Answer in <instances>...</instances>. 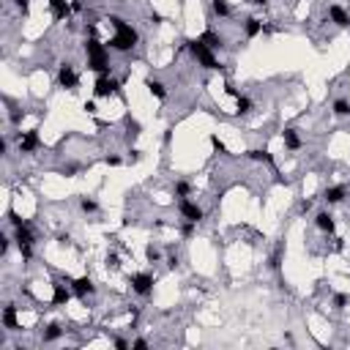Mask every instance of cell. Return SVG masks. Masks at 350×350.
<instances>
[{
    "label": "cell",
    "instance_id": "e575fe53",
    "mask_svg": "<svg viewBox=\"0 0 350 350\" xmlns=\"http://www.w3.org/2000/svg\"><path fill=\"white\" fill-rule=\"evenodd\" d=\"M14 6H17L22 14H27V6H31V0H14Z\"/></svg>",
    "mask_w": 350,
    "mask_h": 350
},
{
    "label": "cell",
    "instance_id": "6da1fadb",
    "mask_svg": "<svg viewBox=\"0 0 350 350\" xmlns=\"http://www.w3.org/2000/svg\"><path fill=\"white\" fill-rule=\"evenodd\" d=\"M109 25L115 27V36L107 41V47L115 49V52H129V49L137 44V31L131 25H126L121 17H109Z\"/></svg>",
    "mask_w": 350,
    "mask_h": 350
},
{
    "label": "cell",
    "instance_id": "30bf717a",
    "mask_svg": "<svg viewBox=\"0 0 350 350\" xmlns=\"http://www.w3.org/2000/svg\"><path fill=\"white\" fill-rule=\"evenodd\" d=\"M0 320H3V328H6V331H17V328H19V315H17V306H14V304H9V306H6V309H3V317H0Z\"/></svg>",
    "mask_w": 350,
    "mask_h": 350
},
{
    "label": "cell",
    "instance_id": "8d00e7d4",
    "mask_svg": "<svg viewBox=\"0 0 350 350\" xmlns=\"http://www.w3.org/2000/svg\"><path fill=\"white\" fill-rule=\"evenodd\" d=\"M131 347H134V350H145V347H148V342H145V339H134V342H131Z\"/></svg>",
    "mask_w": 350,
    "mask_h": 350
},
{
    "label": "cell",
    "instance_id": "ba28073f",
    "mask_svg": "<svg viewBox=\"0 0 350 350\" xmlns=\"http://www.w3.org/2000/svg\"><path fill=\"white\" fill-rule=\"evenodd\" d=\"M71 290H74L77 298H88V296L96 293V284L91 282V276H79V279L71 282Z\"/></svg>",
    "mask_w": 350,
    "mask_h": 350
},
{
    "label": "cell",
    "instance_id": "60d3db41",
    "mask_svg": "<svg viewBox=\"0 0 350 350\" xmlns=\"http://www.w3.org/2000/svg\"><path fill=\"white\" fill-rule=\"evenodd\" d=\"M246 3H252V6H266L268 0H246Z\"/></svg>",
    "mask_w": 350,
    "mask_h": 350
},
{
    "label": "cell",
    "instance_id": "b9f144b4",
    "mask_svg": "<svg viewBox=\"0 0 350 350\" xmlns=\"http://www.w3.org/2000/svg\"><path fill=\"white\" fill-rule=\"evenodd\" d=\"M347 6H350V0H347Z\"/></svg>",
    "mask_w": 350,
    "mask_h": 350
},
{
    "label": "cell",
    "instance_id": "4dcf8cb0",
    "mask_svg": "<svg viewBox=\"0 0 350 350\" xmlns=\"http://www.w3.org/2000/svg\"><path fill=\"white\" fill-rule=\"evenodd\" d=\"M211 145H214V151H216V153H227V145L219 140L216 134H211Z\"/></svg>",
    "mask_w": 350,
    "mask_h": 350
},
{
    "label": "cell",
    "instance_id": "52a82bcc",
    "mask_svg": "<svg viewBox=\"0 0 350 350\" xmlns=\"http://www.w3.org/2000/svg\"><path fill=\"white\" fill-rule=\"evenodd\" d=\"M131 290L137 296H151L153 293V276L151 274H134L131 276Z\"/></svg>",
    "mask_w": 350,
    "mask_h": 350
},
{
    "label": "cell",
    "instance_id": "5bb4252c",
    "mask_svg": "<svg viewBox=\"0 0 350 350\" xmlns=\"http://www.w3.org/2000/svg\"><path fill=\"white\" fill-rule=\"evenodd\" d=\"M345 186H328L326 192H323V200L328 202V206H337V202H342L345 200Z\"/></svg>",
    "mask_w": 350,
    "mask_h": 350
},
{
    "label": "cell",
    "instance_id": "e0dca14e",
    "mask_svg": "<svg viewBox=\"0 0 350 350\" xmlns=\"http://www.w3.org/2000/svg\"><path fill=\"white\" fill-rule=\"evenodd\" d=\"M14 241H17V246L19 244H33V230H31V224H19L17 232H14Z\"/></svg>",
    "mask_w": 350,
    "mask_h": 350
},
{
    "label": "cell",
    "instance_id": "3957f363",
    "mask_svg": "<svg viewBox=\"0 0 350 350\" xmlns=\"http://www.w3.org/2000/svg\"><path fill=\"white\" fill-rule=\"evenodd\" d=\"M178 211H181V216H184L186 222H197V224L202 222V216H206V214H202V208L197 206V202H192L189 197H181V200H178Z\"/></svg>",
    "mask_w": 350,
    "mask_h": 350
},
{
    "label": "cell",
    "instance_id": "f546056e",
    "mask_svg": "<svg viewBox=\"0 0 350 350\" xmlns=\"http://www.w3.org/2000/svg\"><path fill=\"white\" fill-rule=\"evenodd\" d=\"M194 227H197V222H184V224H181V236H184V238H192V236H194Z\"/></svg>",
    "mask_w": 350,
    "mask_h": 350
},
{
    "label": "cell",
    "instance_id": "d6a6232c",
    "mask_svg": "<svg viewBox=\"0 0 350 350\" xmlns=\"http://www.w3.org/2000/svg\"><path fill=\"white\" fill-rule=\"evenodd\" d=\"M9 222L14 224V227H19V224H25V222H22V216L17 214V211H9Z\"/></svg>",
    "mask_w": 350,
    "mask_h": 350
},
{
    "label": "cell",
    "instance_id": "2e32d148",
    "mask_svg": "<svg viewBox=\"0 0 350 350\" xmlns=\"http://www.w3.org/2000/svg\"><path fill=\"white\" fill-rule=\"evenodd\" d=\"M47 3H49V9H52L55 19H66L71 14V6L66 3V0H47Z\"/></svg>",
    "mask_w": 350,
    "mask_h": 350
},
{
    "label": "cell",
    "instance_id": "cb8c5ba5",
    "mask_svg": "<svg viewBox=\"0 0 350 350\" xmlns=\"http://www.w3.org/2000/svg\"><path fill=\"white\" fill-rule=\"evenodd\" d=\"M137 137H140V123L131 121V118H126V142L131 145V142L137 140Z\"/></svg>",
    "mask_w": 350,
    "mask_h": 350
},
{
    "label": "cell",
    "instance_id": "277c9868",
    "mask_svg": "<svg viewBox=\"0 0 350 350\" xmlns=\"http://www.w3.org/2000/svg\"><path fill=\"white\" fill-rule=\"evenodd\" d=\"M93 93H96L99 99L115 96V93L121 96V85H118V79H112V77H99L96 85H93Z\"/></svg>",
    "mask_w": 350,
    "mask_h": 350
},
{
    "label": "cell",
    "instance_id": "1f68e13d",
    "mask_svg": "<svg viewBox=\"0 0 350 350\" xmlns=\"http://www.w3.org/2000/svg\"><path fill=\"white\" fill-rule=\"evenodd\" d=\"M350 304V298L345 296V293H337L334 296V306H337V309H342V306H347Z\"/></svg>",
    "mask_w": 350,
    "mask_h": 350
},
{
    "label": "cell",
    "instance_id": "603a6c76",
    "mask_svg": "<svg viewBox=\"0 0 350 350\" xmlns=\"http://www.w3.org/2000/svg\"><path fill=\"white\" fill-rule=\"evenodd\" d=\"M211 9H214L216 17H230V11H232L227 0H211Z\"/></svg>",
    "mask_w": 350,
    "mask_h": 350
},
{
    "label": "cell",
    "instance_id": "f1b7e54d",
    "mask_svg": "<svg viewBox=\"0 0 350 350\" xmlns=\"http://www.w3.org/2000/svg\"><path fill=\"white\" fill-rule=\"evenodd\" d=\"M145 257H148V262H159L162 260V252L156 246H145Z\"/></svg>",
    "mask_w": 350,
    "mask_h": 350
},
{
    "label": "cell",
    "instance_id": "9c48e42d",
    "mask_svg": "<svg viewBox=\"0 0 350 350\" xmlns=\"http://www.w3.org/2000/svg\"><path fill=\"white\" fill-rule=\"evenodd\" d=\"M85 55L88 57H107V47L96 39V36H88L85 39Z\"/></svg>",
    "mask_w": 350,
    "mask_h": 350
},
{
    "label": "cell",
    "instance_id": "8fae6325",
    "mask_svg": "<svg viewBox=\"0 0 350 350\" xmlns=\"http://www.w3.org/2000/svg\"><path fill=\"white\" fill-rule=\"evenodd\" d=\"M315 224L320 232H326V236H331L334 230H337V222H334V216L328 214V211H320V214L315 216Z\"/></svg>",
    "mask_w": 350,
    "mask_h": 350
},
{
    "label": "cell",
    "instance_id": "ab89813d",
    "mask_svg": "<svg viewBox=\"0 0 350 350\" xmlns=\"http://www.w3.org/2000/svg\"><path fill=\"white\" fill-rule=\"evenodd\" d=\"M107 268H118V257L115 254H107Z\"/></svg>",
    "mask_w": 350,
    "mask_h": 350
},
{
    "label": "cell",
    "instance_id": "8992f818",
    "mask_svg": "<svg viewBox=\"0 0 350 350\" xmlns=\"http://www.w3.org/2000/svg\"><path fill=\"white\" fill-rule=\"evenodd\" d=\"M17 148H19V153H33V151H39V148H41V137H39V131H22Z\"/></svg>",
    "mask_w": 350,
    "mask_h": 350
},
{
    "label": "cell",
    "instance_id": "836d02e7",
    "mask_svg": "<svg viewBox=\"0 0 350 350\" xmlns=\"http://www.w3.org/2000/svg\"><path fill=\"white\" fill-rule=\"evenodd\" d=\"M112 345L118 347V350H126V347H131V342H126V339H121V337H115V339H112Z\"/></svg>",
    "mask_w": 350,
    "mask_h": 350
},
{
    "label": "cell",
    "instance_id": "7c38bea8",
    "mask_svg": "<svg viewBox=\"0 0 350 350\" xmlns=\"http://www.w3.org/2000/svg\"><path fill=\"white\" fill-rule=\"evenodd\" d=\"M71 293H74V290H69V287H63V284H52V304L55 306H66L71 301Z\"/></svg>",
    "mask_w": 350,
    "mask_h": 350
},
{
    "label": "cell",
    "instance_id": "d4e9b609",
    "mask_svg": "<svg viewBox=\"0 0 350 350\" xmlns=\"http://www.w3.org/2000/svg\"><path fill=\"white\" fill-rule=\"evenodd\" d=\"M236 107H238V109H236L238 115H249L254 104H252V99H249V96H238V99H236Z\"/></svg>",
    "mask_w": 350,
    "mask_h": 350
},
{
    "label": "cell",
    "instance_id": "9a60e30c",
    "mask_svg": "<svg viewBox=\"0 0 350 350\" xmlns=\"http://www.w3.org/2000/svg\"><path fill=\"white\" fill-rule=\"evenodd\" d=\"M282 140H284V148H287V151H298V148H301V137H298L296 129H284L282 131Z\"/></svg>",
    "mask_w": 350,
    "mask_h": 350
},
{
    "label": "cell",
    "instance_id": "44dd1931",
    "mask_svg": "<svg viewBox=\"0 0 350 350\" xmlns=\"http://www.w3.org/2000/svg\"><path fill=\"white\" fill-rule=\"evenodd\" d=\"M145 88L151 91V96L167 99V88H164V82H159V79H145Z\"/></svg>",
    "mask_w": 350,
    "mask_h": 350
},
{
    "label": "cell",
    "instance_id": "ffe728a7",
    "mask_svg": "<svg viewBox=\"0 0 350 350\" xmlns=\"http://www.w3.org/2000/svg\"><path fill=\"white\" fill-rule=\"evenodd\" d=\"M200 39L206 41L211 49H222V47H224V36H219V33H214V31H206Z\"/></svg>",
    "mask_w": 350,
    "mask_h": 350
},
{
    "label": "cell",
    "instance_id": "7a4b0ae2",
    "mask_svg": "<svg viewBox=\"0 0 350 350\" xmlns=\"http://www.w3.org/2000/svg\"><path fill=\"white\" fill-rule=\"evenodd\" d=\"M189 52H192V57L202 66V69H208V71H219V69H222V63L216 61L214 49H211L202 39H192V41H189Z\"/></svg>",
    "mask_w": 350,
    "mask_h": 350
},
{
    "label": "cell",
    "instance_id": "83f0119b",
    "mask_svg": "<svg viewBox=\"0 0 350 350\" xmlns=\"http://www.w3.org/2000/svg\"><path fill=\"white\" fill-rule=\"evenodd\" d=\"M192 194V184H189V181H178V184H175V197H189Z\"/></svg>",
    "mask_w": 350,
    "mask_h": 350
},
{
    "label": "cell",
    "instance_id": "4fadbf2b",
    "mask_svg": "<svg viewBox=\"0 0 350 350\" xmlns=\"http://www.w3.org/2000/svg\"><path fill=\"white\" fill-rule=\"evenodd\" d=\"M328 17H331L334 25H339V27H350V14L342 9V6H331V9H328Z\"/></svg>",
    "mask_w": 350,
    "mask_h": 350
},
{
    "label": "cell",
    "instance_id": "74e56055",
    "mask_svg": "<svg viewBox=\"0 0 350 350\" xmlns=\"http://www.w3.org/2000/svg\"><path fill=\"white\" fill-rule=\"evenodd\" d=\"M104 162H107V167H118L121 164V156H107Z\"/></svg>",
    "mask_w": 350,
    "mask_h": 350
},
{
    "label": "cell",
    "instance_id": "d6986e66",
    "mask_svg": "<svg viewBox=\"0 0 350 350\" xmlns=\"http://www.w3.org/2000/svg\"><path fill=\"white\" fill-rule=\"evenodd\" d=\"M246 156L252 159V162H262V164H274V156L268 153L266 148H252V151H246Z\"/></svg>",
    "mask_w": 350,
    "mask_h": 350
},
{
    "label": "cell",
    "instance_id": "ac0fdd59",
    "mask_svg": "<svg viewBox=\"0 0 350 350\" xmlns=\"http://www.w3.org/2000/svg\"><path fill=\"white\" fill-rule=\"evenodd\" d=\"M61 337H63V328H61V323H49V326L41 331V339H44V342H57Z\"/></svg>",
    "mask_w": 350,
    "mask_h": 350
},
{
    "label": "cell",
    "instance_id": "f35d334b",
    "mask_svg": "<svg viewBox=\"0 0 350 350\" xmlns=\"http://www.w3.org/2000/svg\"><path fill=\"white\" fill-rule=\"evenodd\" d=\"M129 162H131V164L140 162V151H137V148H131V151H129Z\"/></svg>",
    "mask_w": 350,
    "mask_h": 350
},
{
    "label": "cell",
    "instance_id": "484cf974",
    "mask_svg": "<svg viewBox=\"0 0 350 350\" xmlns=\"http://www.w3.org/2000/svg\"><path fill=\"white\" fill-rule=\"evenodd\" d=\"M334 115L347 118V115H350V101L347 99H337V101H334Z\"/></svg>",
    "mask_w": 350,
    "mask_h": 350
},
{
    "label": "cell",
    "instance_id": "7402d4cb",
    "mask_svg": "<svg viewBox=\"0 0 350 350\" xmlns=\"http://www.w3.org/2000/svg\"><path fill=\"white\" fill-rule=\"evenodd\" d=\"M244 31H246V39H254V36L262 33V22L257 17H249V19H246V25H244Z\"/></svg>",
    "mask_w": 350,
    "mask_h": 350
},
{
    "label": "cell",
    "instance_id": "d590c367",
    "mask_svg": "<svg viewBox=\"0 0 350 350\" xmlns=\"http://www.w3.org/2000/svg\"><path fill=\"white\" fill-rule=\"evenodd\" d=\"M82 109H85L88 115H96V101H85V107H82Z\"/></svg>",
    "mask_w": 350,
    "mask_h": 350
},
{
    "label": "cell",
    "instance_id": "4316f807",
    "mask_svg": "<svg viewBox=\"0 0 350 350\" xmlns=\"http://www.w3.org/2000/svg\"><path fill=\"white\" fill-rule=\"evenodd\" d=\"M79 208H82L85 214H96V211H99V202L91 200V197H82V200H79Z\"/></svg>",
    "mask_w": 350,
    "mask_h": 350
},
{
    "label": "cell",
    "instance_id": "5b68a950",
    "mask_svg": "<svg viewBox=\"0 0 350 350\" xmlns=\"http://www.w3.org/2000/svg\"><path fill=\"white\" fill-rule=\"evenodd\" d=\"M57 85L66 88V91H77V85H79V77H77V71L71 69L69 63H63L61 69H57Z\"/></svg>",
    "mask_w": 350,
    "mask_h": 350
}]
</instances>
